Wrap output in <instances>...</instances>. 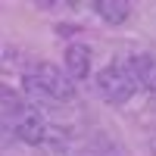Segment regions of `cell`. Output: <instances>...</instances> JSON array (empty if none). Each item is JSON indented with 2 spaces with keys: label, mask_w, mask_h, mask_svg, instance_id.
<instances>
[{
  "label": "cell",
  "mask_w": 156,
  "mask_h": 156,
  "mask_svg": "<svg viewBox=\"0 0 156 156\" xmlns=\"http://www.w3.org/2000/svg\"><path fill=\"white\" fill-rule=\"evenodd\" d=\"M97 90H100V97L106 103L125 106V103L137 94V84H134V75L128 69V62H122V59L106 62V66L97 72Z\"/></svg>",
  "instance_id": "2"
},
{
  "label": "cell",
  "mask_w": 156,
  "mask_h": 156,
  "mask_svg": "<svg viewBox=\"0 0 156 156\" xmlns=\"http://www.w3.org/2000/svg\"><path fill=\"white\" fill-rule=\"evenodd\" d=\"M128 69H131V75H134L137 90L156 94V56L153 53H134L131 59H128Z\"/></svg>",
  "instance_id": "5"
},
{
  "label": "cell",
  "mask_w": 156,
  "mask_h": 156,
  "mask_svg": "<svg viewBox=\"0 0 156 156\" xmlns=\"http://www.w3.org/2000/svg\"><path fill=\"white\" fill-rule=\"evenodd\" d=\"M94 69V53H90L87 44H69L66 47V72L72 81H84Z\"/></svg>",
  "instance_id": "4"
},
{
  "label": "cell",
  "mask_w": 156,
  "mask_h": 156,
  "mask_svg": "<svg viewBox=\"0 0 156 156\" xmlns=\"http://www.w3.org/2000/svg\"><path fill=\"white\" fill-rule=\"evenodd\" d=\"M6 131H12V128H6V125H3V119H0V144L6 140Z\"/></svg>",
  "instance_id": "8"
},
{
  "label": "cell",
  "mask_w": 156,
  "mask_h": 156,
  "mask_svg": "<svg viewBox=\"0 0 156 156\" xmlns=\"http://www.w3.org/2000/svg\"><path fill=\"white\" fill-rule=\"evenodd\" d=\"M90 9H94L106 25H122L128 16H131V3H128V0H97Z\"/></svg>",
  "instance_id": "6"
},
{
  "label": "cell",
  "mask_w": 156,
  "mask_h": 156,
  "mask_svg": "<svg viewBox=\"0 0 156 156\" xmlns=\"http://www.w3.org/2000/svg\"><path fill=\"white\" fill-rule=\"evenodd\" d=\"M22 87L28 97H34L37 103H50V106H62L75 100V81L53 62H34L25 72Z\"/></svg>",
  "instance_id": "1"
},
{
  "label": "cell",
  "mask_w": 156,
  "mask_h": 156,
  "mask_svg": "<svg viewBox=\"0 0 156 156\" xmlns=\"http://www.w3.org/2000/svg\"><path fill=\"white\" fill-rule=\"evenodd\" d=\"M22 106H25V103L19 100V94H16V90L0 84V112H9V115H16Z\"/></svg>",
  "instance_id": "7"
},
{
  "label": "cell",
  "mask_w": 156,
  "mask_h": 156,
  "mask_svg": "<svg viewBox=\"0 0 156 156\" xmlns=\"http://www.w3.org/2000/svg\"><path fill=\"white\" fill-rule=\"evenodd\" d=\"M47 134H50V125H47V119H44L37 109L22 106L16 115H12V137L22 140V144L41 147L44 140H47Z\"/></svg>",
  "instance_id": "3"
}]
</instances>
